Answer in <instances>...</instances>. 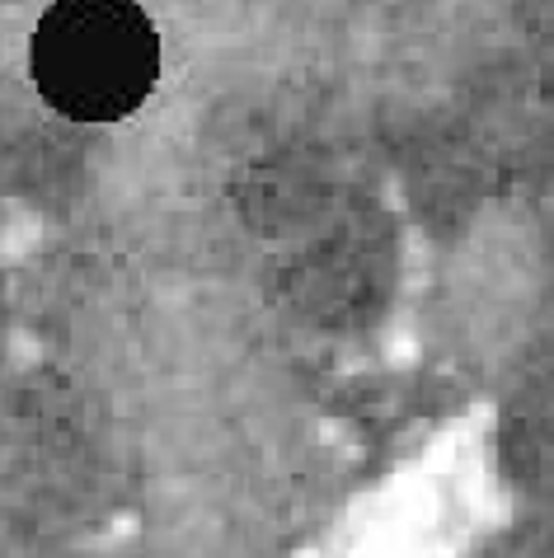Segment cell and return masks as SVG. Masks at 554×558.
I'll use <instances>...</instances> for the list:
<instances>
[{
	"label": "cell",
	"instance_id": "cell-1",
	"mask_svg": "<svg viewBox=\"0 0 554 558\" xmlns=\"http://www.w3.org/2000/svg\"><path fill=\"white\" fill-rule=\"evenodd\" d=\"M38 95L71 122H122L160 81V34L136 0H57L28 38Z\"/></svg>",
	"mask_w": 554,
	"mask_h": 558
}]
</instances>
